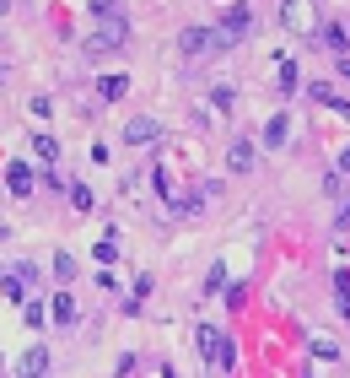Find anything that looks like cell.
Segmentation results:
<instances>
[{"instance_id": "cell-25", "label": "cell", "mask_w": 350, "mask_h": 378, "mask_svg": "<svg viewBox=\"0 0 350 378\" xmlns=\"http://www.w3.org/2000/svg\"><path fill=\"white\" fill-rule=\"evenodd\" d=\"M339 76H350V54H339Z\"/></svg>"}, {"instance_id": "cell-26", "label": "cell", "mask_w": 350, "mask_h": 378, "mask_svg": "<svg viewBox=\"0 0 350 378\" xmlns=\"http://www.w3.org/2000/svg\"><path fill=\"white\" fill-rule=\"evenodd\" d=\"M339 173H350V146H345V157H339Z\"/></svg>"}, {"instance_id": "cell-14", "label": "cell", "mask_w": 350, "mask_h": 378, "mask_svg": "<svg viewBox=\"0 0 350 378\" xmlns=\"http://www.w3.org/2000/svg\"><path fill=\"white\" fill-rule=\"evenodd\" d=\"M97 86H103V98H124V86H130V81H124V76H103V81H97Z\"/></svg>"}, {"instance_id": "cell-16", "label": "cell", "mask_w": 350, "mask_h": 378, "mask_svg": "<svg viewBox=\"0 0 350 378\" xmlns=\"http://www.w3.org/2000/svg\"><path fill=\"white\" fill-rule=\"evenodd\" d=\"M97 265H113V259H119V244H113V238H103V244H97Z\"/></svg>"}, {"instance_id": "cell-10", "label": "cell", "mask_w": 350, "mask_h": 378, "mask_svg": "<svg viewBox=\"0 0 350 378\" xmlns=\"http://www.w3.org/2000/svg\"><path fill=\"white\" fill-rule=\"evenodd\" d=\"M324 49H334V54H350V44H345V27H334V22L324 27Z\"/></svg>"}, {"instance_id": "cell-8", "label": "cell", "mask_w": 350, "mask_h": 378, "mask_svg": "<svg viewBox=\"0 0 350 378\" xmlns=\"http://www.w3.org/2000/svg\"><path fill=\"white\" fill-rule=\"evenodd\" d=\"M286 130H291V124H286V114H275V119H269V130H264V146H269V151H275V146H286Z\"/></svg>"}, {"instance_id": "cell-23", "label": "cell", "mask_w": 350, "mask_h": 378, "mask_svg": "<svg viewBox=\"0 0 350 378\" xmlns=\"http://www.w3.org/2000/svg\"><path fill=\"white\" fill-rule=\"evenodd\" d=\"M92 11L97 16H119V0H92Z\"/></svg>"}, {"instance_id": "cell-2", "label": "cell", "mask_w": 350, "mask_h": 378, "mask_svg": "<svg viewBox=\"0 0 350 378\" xmlns=\"http://www.w3.org/2000/svg\"><path fill=\"white\" fill-rule=\"evenodd\" d=\"M124 33H130L124 16H103V22L92 27V38H86V49H92V54H108V49H119V44H124Z\"/></svg>"}, {"instance_id": "cell-19", "label": "cell", "mask_w": 350, "mask_h": 378, "mask_svg": "<svg viewBox=\"0 0 350 378\" xmlns=\"http://www.w3.org/2000/svg\"><path fill=\"white\" fill-rule=\"evenodd\" d=\"M33 146H38V151H43V157H48V162H54V157H60V141H54V135H38V141H33Z\"/></svg>"}, {"instance_id": "cell-9", "label": "cell", "mask_w": 350, "mask_h": 378, "mask_svg": "<svg viewBox=\"0 0 350 378\" xmlns=\"http://www.w3.org/2000/svg\"><path fill=\"white\" fill-rule=\"evenodd\" d=\"M221 27H227V33L237 38L242 27H248V6H227V16H221Z\"/></svg>"}, {"instance_id": "cell-18", "label": "cell", "mask_w": 350, "mask_h": 378, "mask_svg": "<svg viewBox=\"0 0 350 378\" xmlns=\"http://www.w3.org/2000/svg\"><path fill=\"white\" fill-rule=\"evenodd\" d=\"M54 276L71 281V276H76V259H71V254H54Z\"/></svg>"}, {"instance_id": "cell-1", "label": "cell", "mask_w": 350, "mask_h": 378, "mask_svg": "<svg viewBox=\"0 0 350 378\" xmlns=\"http://www.w3.org/2000/svg\"><path fill=\"white\" fill-rule=\"evenodd\" d=\"M194 341H200V357H205L210 367H232V341L221 335L216 324H200V335H194Z\"/></svg>"}, {"instance_id": "cell-5", "label": "cell", "mask_w": 350, "mask_h": 378, "mask_svg": "<svg viewBox=\"0 0 350 378\" xmlns=\"http://www.w3.org/2000/svg\"><path fill=\"white\" fill-rule=\"evenodd\" d=\"M157 135H162L157 119H130V124H124V146H151Z\"/></svg>"}, {"instance_id": "cell-13", "label": "cell", "mask_w": 350, "mask_h": 378, "mask_svg": "<svg viewBox=\"0 0 350 378\" xmlns=\"http://www.w3.org/2000/svg\"><path fill=\"white\" fill-rule=\"evenodd\" d=\"M43 367H48V352H43V346H33V352L22 357V373H43Z\"/></svg>"}, {"instance_id": "cell-15", "label": "cell", "mask_w": 350, "mask_h": 378, "mask_svg": "<svg viewBox=\"0 0 350 378\" xmlns=\"http://www.w3.org/2000/svg\"><path fill=\"white\" fill-rule=\"evenodd\" d=\"M334 292H339V314L350 319V276H345V270H339V276H334Z\"/></svg>"}, {"instance_id": "cell-7", "label": "cell", "mask_w": 350, "mask_h": 378, "mask_svg": "<svg viewBox=\"0 0 350 378\" xmlns=\"http://www.w3.org/2000/svg\"><path fill=\"white\" fill-rule=\"evenodd\" d=\"M6 179H11V195H33V168H27V162H11Z\"/></svg>"}, {"instance_id": "cell-11", "label": "cell", "mask_w": 350, "mask_h": 378, "mask_svg": "<svg viewBox=\"0 0 350 378\" xmlns=\"http://www.w3.org/2000/svg\"><path fill=\"white\" fill-rule=\"evenodd\" d=\"M54 319H60V324H76V297H71V292L54 297Z\"/></svg>"}, {"instance_id": "cell-22", "label": "cell", "mask_w": 350, "mask_h": 378, "mask_svg": "<svg viewBox=\"0 0 350 378\" xmlns=\"http://www.w3.org/2000/svg\"><path fill=\"white\" fill-rule=\"evenodd\" d=\"M221 287H227V270L216 265V270H210V276H205V292H221Z\"/></svg>"}, {"instance_id": "cell-17", "label": "cell", "mask_w": 350, "mask_h": 378, "mask_svg": "<svg viewBox=\"0 0 350 378\" xmlns=\"http://www.w3.org/2000/svg\"><path fill=\"white\" fill-rule=\"evenodd\" d=\"M297 81H302V76H297V65L280 60V86H286V92H297Z\"/></svg>"}, {"instance_id": "cell-3", "label": "cell", "mask_w": 350, "mask_h": 378, "mask_svg": "<svg viewBox=\"0 0 350 378\" xmlns=\"http://www.w3.org/2000/svg\"><path fill=\"white\" fill-rule=\"evenodd\" d=\"M178 49H183V54H205V49H221V33H205V27H183V33H178Z\"/></svg>"}, {"instance_id": "cell-12", "label": "cell", "mask_w": 350, "mask_h": 378, "mask_svg": "<svg viewBox=\"0 0 350 378\" xmlns=\"http://www.w3.org/2000/svg\"><path fill=\"white\" fill-rule=\"evenodd\" d=\"M313 352L324 357V362H334V357H339V341H334V335H313Z\"/></svg>"}, {"instance_id": "cell-20", "label": "cell", "mask_w": 350, "mask_h": 378, "mask_svg": "<svg viewBox=\"0 0 350 378\" xmlns=\"http://www.w3.org/2000/svg\"><path fill=\"white\" fill-rule=\"evenodd\" d=\"M22 319L38 329V324H43V303H22Z\"/></svg>"}, {"instance_id": "cell-24", "label": "cell", "mask_w": 350, "mask_h": 378, "mask_svg": "<svg viewBox=\"0 0 350 378\" xmlns=\"http://www.w3.org/2000/svg\"><path fill=\"white\" fill-rule=\"evenodd\" d=\"M339 232H350V200L339 206Z\"/></svg>"}, {"instance_id": "cell-21", "label": "cell", "mask_w": 350, "mask_h": 378, "mask_svg": "<svg viewBox=\"0 0 350 378\" xmlns=\"http://www.w3.org/2000/svg\"><path fill=\"white\" fill-rule=\"evenodd\" d=\"M6 303H22V276H6Z\"/></svg>"}, {"instance_id": "cell-6", "label": "cell", "mask_w": 350, "mask_h": 378, "mask_svg": "<svg viewBox=\"0 0 350 378\" xmlns=\"http://www.w3.org/2000/svg\"><path fill=\"white\" fill-rule=\"evenodd\" d=\"M227 168H232V173H248V168H254V146H248V141H232Z\"/></svg>"}, {"instance_id": "cell-4", "label": "cell", "mask_w": 350, "mask_h": 378, "mask_svg": "<svg viewBox=\"0 0 350 378\" xmlns=\"http://www.w3.org/2000/svg\"><path fill=\"white\" fill-rule=\"evenodd\" d=\"M280 22H286L291 33H313V6H307V0H286Z\"/></svg>"}]
</instances>
